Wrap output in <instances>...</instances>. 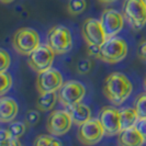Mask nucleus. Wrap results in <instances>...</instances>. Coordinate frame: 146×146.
I'll list each match as a JSON object with an SVG mask.
<instances>
[{
  "label": "nucleus",
  "mask_w": 146,
  "mask_h": 146,
  "mask_svg": "<svg viewBox=\"0 0 146 146\" xmlns=\"http://www.w3.org/2000/svg\"><path fill=\"white\" fill-rule=\"evenodd\" d=\"M133 90L131 80L122 73H112L103 84V94L114 106H120L130 97Z\"/></svg>",
  "instance_id": "1"
},
{
  "label": "nucleus",
  "mask_w": 146,
  "mask_h": 146,
  "mask_svg": "<svg viewBox=\"0 0 146 146\" xmlns=\"http://www.w3.org/2000/svg\"><path fill=\"white\" fill-rule=\"evenodd\" d=\"M127 54V44L122 37L111 36L108 37L101 45V52L99 58L109 63L115 64L125 58Z\"/></svg>",
  "instance_id": "2"
},
{
  "label": "nucleus",
  "mask_w": 146,
  "mask_h": 146,
  "mask_svg": "<svg viewBox=\"0 0 146 146\" xmlns=\"http://www.w3.org/2000/svg\"><path fill=\"white\" fill-rule=\"evenodd\" d=\"M13 47L22 55H29L40 45V35L31 28H21L17 30L12 38Z\"/></svg>",
  "instance_id": "3"
},
{
  "label": "nucleus",
  "mask_w": 146,
  "mask_h": 146,
  "mask_svg": "<svg viewBox=\"0 0 146 146\" xmlns=\"http://www.w3.org/2000/svg\"><path fill=\"white\" fill-rule=\"evenodd\" d=\"M47 44L56 54H65L72 50L73 36L64 25H55L47 32Z\"/></svg>",
  "instance_id": "4"
},
{
  "label": "nucleus",
  "mask_w": 146,
  "mask_h": 146,
  "mask_svg": "<svg viewBox=\"0 0 146 146\" xmlns=\"http://www.w3.org/2000/svg\"><path fill=\"white\" fill-rule=\"evenodd\" d=\"M55 52L48 44H40L28 55L30 67L37 74L51 68L55 58Z\"/></svg>",
  "instance_id": "5"
},
{
  "label": "nucleus",
  "mask_w": 146,
  "mask_h": 146,
  "mask_svg": "<svg viewBox=\"0 0 146 146\" xmlns=\"http://www.w3.org/2000/svg\"><path fill=\"white\" fill-rule=\"evenodd\" d=\"M123 17L134 30H141L146 24V5L143 0H125Z\"/></svg>",
  "instance_id": "6"
},
{
  "label": "nucleus",
  "mask_w": 146,
  "mask_h": 146,
  "mask_svg": "<svg viewBox=\"0 0 146 146\" xmlns=\"http://www.w3.org/2000/svg\"><path fill=\"white\" fill-rule=\"evenodd\" d=\"M78 139L82 144L94 145L100 142L104 136V130L99 119H89L85 123L78 126Z\"/></svg>",
  "instance_id": "7"
},
{
  "label": "nucleus",
  "mask_w": 146,
  "mask_h": 146,
  "mask_svg": "<svg viewBox=\"0 0 146 146\" xmlns=\"http://www.w3.org/2000/svg\"><path fill=\"white\" fill-rule=\"evenodd\" d=\"M59 101L64 106H70L74 103L81 102L86 94L85 86L76 80H68L62 85L57 90Z\"/></svg>",
  "instance_id": "8"
},
{
  "label": "nucleus",
  "mask_w": 146,
  "mask_h": 146,
  "mask_svg": "<svg viewBox=\"0 0 146 146\" xmlns=\"http://www.w3.org/2000/svg\"><path fill=\"white\" fill-rule=\"evenodd\" d=\"M73 120L66 110L53 111L47 117L46 127L47 131L54 136H62L70 130Z\"/></svg>",
  "instance_id": "9"
},
{
  "label": "nucleus",
  "mask_w": 146,
  "mask_h": 146,
  "mask_svg": "<svg viewBox=\"0 0 146 146\" xmlns=\"http://www.w3.org/2000/svg\"><path fill=\"white\" fill-rule=\"evenodd\" d=\"M98 119L102 124L106 135L113 136L121 132V121H120V110L114 107H103L100 110Z\"/></svg>",
  "instance_id": "10"
},
{
  "label": "nucleus",
  "mask_w": 146,
  "mask_h": 146,
  "mask_svg": "<svg viewBox=\"0 0 146 146\" xmlns=\"http://www.w3.org/2000/svg\"><path fill=\"white\" fill-rule=\"evenodd\" d=\"M63 84H64L63 76L55 68L51 67L44 72L38 73L37 75L36 88L40 94L46 91H57Z\"/></svg>",
  "instance_id": "11"
},
{
  "label": "nucleus",
  "mask_w": 146,
  "mask_h": 146,
  "mask_svg": "<svg viewBox=\"0 0 146 146\" xmlns=\"http://www.w3.org/2000/svg\"><path fill=\"white\" fill-rule=\"evenodd\" d=\"M123 15L114 9H106L101 15L100 21L102 24L107 38L111 36H115L121 30L123 29L124 20Z\"/></svg>",
  "instance_id": "12"
},
{
  "label": "nucleus",
  "mask_w": 146,
  "mask_h": 146,
  "mask_svg": "<svg viewBox=\"0 0 146 146\" xmlns=\"http://www.w3.org/2000/svg\"><path fill=\"white\" fill-rule=\"evenodd\" d=\"M81 32L87 43L102 45L104 41L107 40L101 21L97 20L95 18H89L87 20H85L81 28Z\"/></svg>",
  "instance_id": "13"
},
{
  "label": "nucleus",
  "mask_w": 146,
  "mask_h": 146,
  "mask_svg": "<svg viewBox=\"0 0 146 146\" xmlns=\"http://www.w3.org/2000/svg\"><path fill=\"white\" fill-rule=\"evenodd\" d=\"M66 111L69 113V115L73 120L74 124L79 125L85 123L89 119H91V110L90 108L81 102H77L66 106Z\"/></svg>",
  "instance_id": "14"
},
{
  "label": "nucleus",
  "mask_w": 146,
  "mask_h": 146,
  "mask_svg": "<svg viewBox=\"0 0 146 146\" xmlns=\"http://www.w3.org/2000/svg\"><path fill=\"white\" fill-rule=\"evenodd\" d=\"M19 111L18 103L10 97H1L0 99V120L1 122H12Z\"/></svg>",
  "instance_id": "15"
},
{
  "label": "nucleus",
  "mask_w": 146,
  "mask_h": 146,
  "mask_svg": "<svg viewBox=\"0 0 146 146\" xmlns=\"http://www.w3.org/2000/svg\"><path fill=\"white\" fill-rule=\"evenodd\" d=\"M119 143L124 146H141L145 143L143 135L139 133L136 126L125 129L119 133Z\"/></svg>",
  "instance_id": "16"
},
{
  "label": "nucleus",
  "mask_w": 146,
  "mask_h": 146,
  "mask_svg": "<svg viewBox=\"0 0 146 146\" xmlns=\"http://www.w3.org/2000/svg\"><path fill=\"white\" fill-rule=\"evenodd\" d=\"M58 98V94L56 91H46V92H41L40 97L37 99L36 108L40 111H50L54 108L56 104Z\"/></svg>",
  "instance_id": "17"
},
{
  "label": "nucleus",
  "mask_w": 146,
  "mask_h": 146,
  "mask_svg": "<svg viewBox=\"0 0 146 146\" xmlns=\"http://www.w3.org/2000/svg\"><path fill=\"white\" fill-rule=\"evenodd\" d=\"M139 119V114H137L136 110L134 109V107L133 108H123V109L120 110V121H121V129L122 130L135 126Z\"/></svg>",
  "instance_id": "18"
},
{
  "label": "nucleus",
  "mask_w": 146,
  "mask_h": 146,
  "mask_svg": "<svg viewBox=\"0 0 146 146\" xmlns=\"http://www.w3.org/2000/svg\"><path fill=\"white\" fill-rule=\"evenodd\" d=\"M87 7V2L86 0H69L67 10L70 15H80L85 11V9Z\"/></svg>",
  "instance_id": "19"
},
{
  "label": "nucleus",
  "mask_w": 146,
  "mask_h": 146,
  "mask_svg": "<svg viewBox=\"0 0 146 146\" xmlns=\"http://www.w3.org/2000/svg\"><path fill=\"white\" fill-rule=\"evenodd\" d=\"M134 109L136 110L139 117H146V92L136 97L134 101Z\"/></svg>",
  "instance_id": "20"
},
{
  "label": "nucleus",
  "mask_w": 146,
  "mask_h": 146,
  "mask_svg": "<svg viewBox=\"0 0 146 146\" xmlns=\"http://www.w3.org/2000/svg\"><path fill=\"white\" fill-rule=\"evenodd\" d=\"M34 144L37 146H52V145H62V142L56 137H53V135H40L37 136Z\"/></svg>",
  "instance_id": "21"
},
{
  "label": "nucleus",
  "mask_w": 146,
  "mask_h": 146,
  "mask_svg": "<svg viewBox=\"0 0 146 146\" xmlns=\"http://www.w3.org/2000/svg\"><path fill=\"white\" fill-rule=\"evenodd\" d=\"M8 130L10 131L11 135L13 137L20 139L22 135L25 133V131H27V124L22 123V122H12L11 124L9 125Z\"/></svg>",
  "instance_id": "22"
},
{
  "label": "nucleus",
  "mask_w": 146,
  "mask_h": 146,
  "mask_svg": "<svg viewBox=\"0 0 146 146\" xmlns=\"http://www.w3.org/2000/svg\"><path fill=\"white\" fill-rule=\"evenodd\" d=\"M0 79H1V88H0V95L3 96L12 86V77L9 73L1 72L0 73Z\"/></svg>",
  "instance_id": "23"
},
{
  "label": "nucleus",
  "mask_w": 146,
  "mask_h": 146,
  "mask_svg": "<svg viewBox=\"0 0 146 146\" xmlns=\"http://www.w3.org/2000/svg\"><path fill=\"white\" fill-rule=\"evenodd\" d=\"M91 67H92V62L90 60L89 58H85L81 59L78 62L77 64V72L79 74H88L90 70H91Z\"/></svg>",
  "instance_id": "24"
},
{
  "label": "nucleus",
  "mask_w": 146,
  "mask_h": 146,
  "mask_svg": "<svg viewBox=\"0 0 146 146\" xmlns=\"http://www.w3.org/2000/svg\"><path fill=\"white\" fill-rule=\"evenodd\" d=\"M40 121V113L35 110H30L25 115V124L29 126H33L38 123Z\"/></svg>",
  "instance_id": "25"
},
{
  "label": "nucleus",
  "mask_w": 146,
  "mask_h": 146,
  "mask_svg": "<svg viewBox=\"0 0 146 146\" xmlns=\"http://www.w3.org/2000/svg\"><path fill=\"white\" fill-rule=\"evenodd\" d=\"M0 56H1V67H0V72H5L8 69V67L10 66L11 59H10V55L6 50H0Z\"/></svg>",
  "instance_id": "26"
},
{
  "label": "nucleus",
  "mask_w": 146,
  "mask_h": 146,
  "mask_svg": "<svg viewBox=\"0 0 146 146\" xmlns=\"http://www.w3.org/2000/svg\"><path fill=\"white\" fill-rule=\"evenodd\" d=\"M87 44H88V53H89V55L99 58L100 52H101V45H97V44H91V43H87Z\"/></svg>",
  "instance_id": "27"
},
{
  "label": "nucleus",
  "mask_w": 146,
  "mask_h": 146,
  "mask_svg": "<svg viewBox=\"0 0 146 146\" xmlns=\"http://www.w3.org/2000/svg\"><path fill=\"white\" fill-rule=\"evenodd\" d=\"M135 126L139 131V133L143 135V137H144L146 143V117H139V121L135 124Z\"/></svg>",
  "instance_id": "28"
},
{
  "label": "nucleus",
  "mask_w": 146,
  "mask_h": 146,
  "mask_svg": "<svg viewBox=\"0 0 146 146\" xmlns=\"http://www.w3.org/2000/svg\"><path fill=\"white\" fill-rule=\"evenodd\" d=\"M13 136L11 135V133L8 129H2L1 132H0V144H1V146L6 145V143Z\"/></svg>",
  "instance_id": "29"
},
{
  "label": "nucleus",
  "mask_w": 146,
  "mask_h": 146,
  "mask_svg": "<svg viewBox=\"0 0 146 146\" xmlns=\"http://www.w3.org/2000/svg\"><path fill=\"white\" fill-rule=\"evenodd\" d=\"M137 54H139V56L141 57V59L146 60V40L145 41H143V42L139 45Z\"/></svg>",
  "instance_id": "30"
},
{
  "label": "nucleus",
  "mask_w": 146,
  "mask_h": 146,
  "mask_svg": "<svg viewBox=\"0 0 146 146\" xmlns=\"http://www.w3.org/2000/svg\"><path fill=\"white\" fill-rule=\"evenodd\" d=\"M20 145H21V143H20L19 139L12 137V139H10L9 141H8L5 146H20Z\"/></svg>",
  "instance_id": "31"
},
{
  "label": "nucleus",
  "mask_w": 146,
  "mask_h": 146,
  "mask_svg": "<svg viewBox=\"0 0 146 146\" xmlns=\"http://www.w3.org/2000/svg\"><path fill=\"white\" fill-rule=\"evenodd\" d=\"M98 1H100L101 3H104V5H110V3H113L117 0H98Z\"/></svg>",
  "instance_id": "32"
},
{
  "label": "nucleus",
  "mask_w": 146,
  "mask_h": 146,
  "mask_svg": "<svg viewBox=\"0 0 146 146\" xmlns=\"http://www.w3.org/2000/svg\"><path fill=\"white\" fill-rule=\"evenodd\" d=\"M13 0H1V2H3V3H10V2H12Z\"/></svg>",
  "instance_id": "33"
},
{
  "label": "nucleus",
  "mask_w": 146,
  "mask_h": 146,
  "mask_svg": "<svg viewBox=\"0 0 146 146\" xmlns=\"http://www.w3.org/2000/svg\"><path fill=\"white\" fill-rule=\"evenodd\" d=\"M144 87H145V89H146V76H145V78H144Z\"/></svg>",
  "instance_id": "34"
},
{
  "label": "nucleus",
  "mask_w": 146,
  "mask_h": 146,
  "mask_svg": "<svg viewBox=\"0 0 146 146\" xmlns=\"http://www.w3.org/2000/svg\"><path fill=\"white\" fill-rule=\"evenodd\" d=\"M143 1H144V2H145V5H146V0H143Z\"/></svg>",
  "instance_id": "35"
}]
</instances>
